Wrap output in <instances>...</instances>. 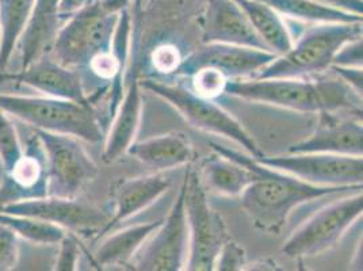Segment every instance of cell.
Instances as JSON below:
<instances>
[{
  "instance_id": "8d00e7d4",
  "label": "cell",
  "mask_w": 363,
  "mask_h": 271,
  "mask_svg": "<svg viewBox=\"0 0 363 271\" xmlns=\"http://www.w3.org/2000/svg\"><path fill=\"white\" fill-rule=\"evenodd\" d=\"M325 7L363 16V0H313Z\"/></svg>"
},
{
  "instance_id": "ffe728a7",
  "label": "cell",
  "mask_w": 363,
  "mask_h": 271,
  "mask_svg": "<svg viewBox=\"0 0 363 271\" xmlns=\"http://www.w3.org/2000/svg\"><path fill=\"white\" fill-rule=\"evenodd\" d=\"M60 0H35L29 23L21 37V70L44 57L62 25Z\"/></svg>"
},
{
  "instance_id": "ba28073f",
  "label": "cell",
  "mask_w": 363,
  "mask_h": 271,
  "mask_svg": "<svg viewBox=\"0 0 363 271\" xmlns=\"http://www.w3.org/2000/svg\"><path fill=\"white\" fill-rule=\"evenodd\" d=\"M362 192L339 197L311 216L282 245L290 259L323 254L333 248L359 217H362Z\"/></svg>"
},
{
  "instance_id": "e0dca14e",
  "label": "cell",
  "mask_w": 363,
  "mask_h": 271,
  "mask_svg": "<svg viewBox=\"0 0 363 271\" xmlns=\"http://www.w3.org/2000/svg\"><path fill=\"white\" fill-rule=\"evenodd\" d=\"M323 114V122L309 138L289 148V153H333L362 156L363 128L359 120H337L333 113Z\"/></svg>"
},
{
  "instance_id": "5bb4252c",
  "label": "cell",
  "mask_w": 363,
  "mask_h": 271,
  "mask_svg": "<svg viewBox=\"0 0 363 271\" xmlns=\"http://www.w3.org/2000/svg\"><path fill=\"white\" fill-rule=\"evenodd\" d=\"M202 44H228L267 50L235 0H208L198 16Z\"/></svg>"
},
{
  "instance_id": "ac0fdd59",
  "label": "cell",
  "mask_w": 363,
  "mask_h": 271,
  "mask_svg": "<svg viewBox=\"0 0 363 271\" xmlns=\"http://www.w3.org/2000/svg\"><path fill=\"white\" fill-rule=\"evenodd\" d=\"M169 186L171 178L163 172H155L151 175H143L122 182L116 192L113 214H110L108 223L99 236L104 238L123 221L145 211L166 193Z\"/></svg>"
},
{
  "instance_id": "7a4b0ae2",
  "label": "cell",
  "mask_w": 363,
  "mask_h": 271,
  "mask_svg": "<svg viewBox=\"0 0 363 271\" xmlns=\"http://www.w3.org/2000/svg\"><path fill=\"white\" fill-rule=\"evenodd\" d=\"M225 94L266 105L301 113H335L348 109L362 111V96L339 77L306 80L305 77H277L229 80Z\"/></svg>"
},
{
  "instance_id": "7402d4cb",
  "label": "cell",
  "mask_w": 363,
  "mask_h": 271,
  "mask_svg": "<svg viewBox=\"0 0 363 271\" xmlns=\"http://www.w3.org/2000/svg\"><path fill=\"white\" fill-rule=\"evenodd\" d=\"M162 220L123 228L116 233H107L92 255V263L98 269L129 266L141 245L160 226Z\"/></svg>"
},
{
  "instance_id": "4fadbf2b",
  "label": "cell",
  "mask_w": 363,
  "mask_h": 271,
  "mask_svg": "<svg viewBox=\"0 0 363 271\" xmlns=\"http://www.w3.org/2000/svg\"><path fill=\"white\" fill-rule=\"evenodd\" d=\"M277 57L275 53L247 46L228 44H203L196 52L183 57L177 75H193L201 68H214L227 76L229 80L257 76L267 64Z\"/></svg>"
},
{
  "instance_id": "9c48e42d",
  "label": "cell",
  "mask_w": 363,
  "mask_h": 271,
  "mask_svg": "<svg viewBox=\"0 0 363 271\" xmlns=\"http://www.w3.org/2000/svg\"><path fill=\"white\" fill-rule=\"evenodd\" d=\"M45 152L48 196L76 198L98 175V166L72 136L34 132Z\"/></svg>"
},
{
  "instance_id": "8992f818",
  "label": "cell",
  "mask_w": 363,
  "mask_h": 271,
  "mask_svg": "<svg viewBox=\"0 0 363 271\" xmlns=\"http://www.w3.org/2000/svg\"><path fill=\"white\" fill-rule=\"evenodd\" d=\"M140 83L144 89L151 91L177 109L182 117L196 129L229 138L252 157L264 156L242 123L212 99L199 96L191 89H186L179 84H168L153 79H145Z\"/></svg>"
},
{
  "instance_id": "f546056e",
  "label": "cell",
  "mask_w": 363,
  "mask_h": 271,
  "mask_svg": "<svg viewBox=\"0 0 363 271\" xmlns=\"http://www.w3.org/2000/svg\"><path fill=\"white\" fill-rule=\"evenodd\" d=\"M189 77L191 79V90L199 96L216 101L225 95L229 79L218 70L209 67L201 68Z\"/></svg>"
},
{
  "instance_id": "d590c367",
  "label": "cell",
  "mask_w": 363,
  "mask_h": 271,
  "mask_svg": "<svg viewBox=\"0 0 363 271\" xmlns=\"http://www.w3.org/2000/svg\"><path fill=\"white\" fill-rule=\"evenodd\" d=\"M333 74L337 76L343 83H346L351 90L355 91L362 96L363 71L362 67H342V65H331Z\"/></svg>"
},
{
  "instance_id": "e575fe53",
  "label": "cell",
  "mask_w": 363,
  "mask_h": 271,
  "mask_svg": "<svg viewBox=\"0 0 363 271\" xmlns=\"http://www.w3.org/2000/svg\"><path fill=\"white\" fill-rule=\"evenodd\" d=\"M362 38L350 41L342 46L333 59V65L342 67H362L363 64Z\"/></svg>"
},
{
  "instance_id": "277c9868",
  "label": "cell",
  "mask_w": 363,
  "mask_h": 271,
  "mask_svg": "<svg viewBox=\"0 0 363 271\" xmlns=\"http://www.w3.org/2000/svg\"><path fill=\"white\" fill-rule=\"evenodd\" d=\"M361 22L313 23L293 43L286 53L277 56L255 79L308 77L331 68L339 49L350 41L362 38Z\"/></svg>"
},
{
  "instance_id": "d6a6232c",
  "label": "cell",
  "mask_w": 363,
  "mask_h": 271,
  "mask_svg": "<svg viewBox=\"0 0 363 271\" xmlns=\"http://www.w3.org/2000/svg\"><path fill=\"white\" fill-rule=\"evenodd\" d=\"M18 239L14 231L0 224V271L16 269L19 259Z\"/></svg>"
},
{
  "instance_id": "9a60e30c",
  "label": "cell",
  "mask_w": 363,
  "mask_h": 271,
  "mask_svg": "<svg viewBox=\"0 0 363 271\" xmlns=\"http://www.w3.org/2000/svg\"><path fill=\"white\" fill-rule=\"evenodd\" d=\"M0 82L28 86L50 98L90 105L82 74L77 70L65 67L57 61L45 60L44 57L33 61L16 74L0 72Z\"/></svg>"
},
{
  "instance_id": "83f0119b",
  "label": "cell",
  "mask_w": 363,
  "mask_h": 271,
  "mask_svg": "<svg viewBox=\"0 0 363 271\" xmlns=\"http://www.w3.org/2000/svg\"><path fill=\"white\" fill-rule=\"evenodd\" d=\"M208 0H150L140 13H132L136 22L177 23L193 14H201Z\"/></svg>"
},
{
  "instance_id": "4dcf8cb0",
  "label": "cell",
  "mask_w": 363,
  "mask_h": 271,
  "mask_svg": "<svg viewBox=\"0 0 363 271\" xmlns=\"http://www.w3.org/2000/svg\"><path fill=\"white\" fill-rule=\"evenodd\" d=\"M152 67L160 75H177L181 67L183 56L181 49L172 43H163L153 48L151 52Z\"/></svg>"
},
{
  "instance_id": "836d02e7",
  "label": "cell",
  "mask_w": 363,
  "mask_h": 271,
  "mask_svg": "<svg viewBox=\"0 0 363 271\" xmlns=\"http://www.w3.org/2000/svg\"><path fill=\"white\" fill-rule=\"evenodd\" d=\"M244 266H245L244 250L235 241H225L216 259L214 270L238 271L242 270Z\"/></svg>"
},
{
  "instance_id": "484cf974",
  "label": "cell",
  "mask_w": 363,
  "mask_h": 271,
  "mask_svg": "<svg viewBox=\"0 0 363 271\" xmlns=\"http://www.w3.org/2000/svg\"><path fill=\"white\" fill-rule=\"evenodd\" d=\"M270 6L282 18H289L305 23H331V22H361L362 16H355L325 7L313 0H259Z\"/></svg>"
},
{
  "instance_id": "603a6c76",
  "label": "cell",
  "mask_w": 363,
  "mask_h": 271,
  "mask_svg": "<svg viewBox=\"0 0 363 271\" xmlns=\"http://www.w3.org/2000/svg\"><path fill=\"white\" fill-rule=\"evenodd\" d=\"M235 1L240 6L254 31H257V35L270 52L275 53L277 56L288 52L294 40L282 16L274 11L270 6L259 0Z\"/></svg>"
},
{
  "instance_id": "f35d334b",
  "label": "cell",
  "mask_w": 363,
  "mask_h": 271,
  "mask_svg": "<svg viewBox=\"0 0 363 271\" xmlns=\"http://www.w3.org/2000/svg\"><path fill=\"white\" fill-rule=\"evenodd\" d=\"M150 0H132V4H130V11L132 13H140L148 3Z\"/></svg>"
},
{
  "instance_id": "6da1fadb",
  "label": "cell",
  "mask_w": 363,
  "mask_h": 271,
  "mask_svg": "<svg viewBox=\"0 0 363 271\" xmlns=\"http://www.w3.org/2000/svg\"><path fill=\"white\" fill-rule=\"evenodd\" d=\"M211 147L214 153L242 165L251 172L252 181L240 196L242 208L254 226L266 233L278 235L286 226L291 211L305 202L362 192V184L316 186L266 166L248 153L235 151L218 143H211Z\"/></svg>"
},
{
  "instance_id": "44dd1931",
  "label": "cell",
  "mask_w": 363,
  "mask_h": 271,
  "mask_svg": "<svg viewBox=\"0 0 363 271\" xmlns=\"http://www.w3.org/2000/svg\"><path fill=\"white\" fill-rule=\"evenodd\" d=\"M126 153L155 168L156 172H164L189 165L193 159V147L184 136L168 133L133 141Z\"/></svg>"
},
{
  "instance_id": "1f68e13d",
  "label": "cell",
  "mask_w": 363,
  "mask_h": 271,
  "mask_svg": "<svg viewBox=\"0 0 363 271\" xmlns=\"http://www.w3.org/2000/svg\"><path fill=\"white\" fill-rule=\"evenodd\" d=\"M79 256H80V243L77 240L75 233L67 232V235L59 243V254L55 263V270H77Z\"/></svg>"
},
{
  "instance_id": "30bf717a",
  "label": "cell",
  "mask_w": 363,
  "mask_h": 271,
  "mask_svg": "<svg viewBox=\"0 0 363 271\" xmlns=\"http://www.w3.org/2000/svg\"><path fill=\"white\" fill-rule=\"evenodd\" d=\"M190 235L184 211V184L164 220L141 245L130 260L132 270H184L189 256Z\"/></svg>"
},
{
  "instance_id": "4316f807",
  "label": "cell",
  "mask_w": 363,
  "mask_h": 271,
  "mask_svg": "<svg viewBox=\"0 0 363 271\" xmlns=\"http://www.w3.org/2000/svg\"><path fill=\"white\" fill-rule=\"evenodd\" d=\"M0 224L10 228L21 239L38 245L59 244L67 235V229L29 216H19L0 211Z\"/></svg>"
},
{
  "instance_id": "5b68a950",
  "label": "cell",
  "mask_w": 363,
  "mask_h": 271,
  "mask_svg": "<svg viewBox=\"0 0 363 271\" xmlns=\"http://www.w3.org/2000/svg\"><path fill=\"white\" fill-rule=\"evenodd\" d=\"M0 109L35 131L72 136L87 143L104 140L101 121L90 105L50 96L0 94Z\"/></svg>"
},
{
  "instance_id": "3957f363",
  "label": "cell",
  "mask_w": 363,
  "mask_h": 271,
  "mask_svg": "<svg viewBox=\"0 0 363 271\" xmlns=\"http://www.w3.org/2000/svg\"><path fill=\"white\" fill-rule=\"evenodd\" d=\"M130 4L132 0H98L68 16L52 44L56 61L84 70L95 56L111 48L120 16Z\"/></svg>"
},
{
  "instance_id": "52a82bcc",
  "label": "cell",
  "mask_w": 363,
  "mask_h": 271,
  "mask_svg": "<svg viewBox=\"0 0 363 271\" xmlns=\"http://www.w3.org/2000/svg\"><path fill=\"white\" fill-rule=\"evenodd\" d=\"M182 183L184 184V211L190 235L184 270H214L216 259L228 240L225 224L211 206L205 184L197 171L189 170Z\"/></svg>"
},
{
  "instance_id": "8fae6325",
  "label": "cell",
  "mask_w": 363,
  "mask_h": 271,
  "mask_svg": "<svg viewBox=\"0 0 363 271\" xmlns=\"http://www.w3.org/2000/svg\"><path fill=\"white\" fill-rule=\"evenodd\" d=\"M257 162L316 186H357L363 182L362 156L333 153H289L262 156Z\"/></svg>"
},
{
  "instance_id": "d4e9b609",
  "label": "cell",
  "mask_w": 363,
  "mask_h": 271,
  "mask_svg": "<svg viewBox=\"0 0 363 271\" xmlns=\"http://www.w3.org/2000/svg\"><path fill=\"white\" fill-rule=\"evenodd\" d=\"M199 177L212 192L228 197L242 196L252 181V175L245 167L218 153L205 160Z\"/></svg>"
},
{
  "instance_id": "2e32d148",
  "label": "cell",
  "mask_w": 363,
  "mask_h": 271,
  "mask_svg": "<svg viewBox=\"0 0 363 271\" xmlns=\"http://www.w3.org/2000/svg\"><path fill=\"white\" fill-rule=\"evenodd\" d=\"M48 196L45 152L34 133L28 141L22 157L0 183V206L30 198Z\"/></svg>"
},
{
  "instance_id": "cb8c5ba5",
  "label": "cell",
  "mask_w": 363,
  "mask_h": 271,
  "mask_svg": "<svg viewBox=\"0 0 363 271\" xmlns=\"http://www.w3.org/2000/svg\"><path fill=\"white\" fill-rule=\"evenodd\" d=\"M35 0H0V72L7 70L26 29Z\"/></svg>"
},
{
  "instance_id": "f1b7e54d",
  "label": "cell",
  "mask_w": 363,
  "mask_h": 271,
  "mask_svg": "<svg viewBox=\"0 0 363 271\" xmlns=\"http://www.w3.org/2000/svg\"><path fill=\"white\" fill-rule=\"evenodd\" d=\"M23 148L16 126L9 114L0 109V166L3 174L9 172L22 157Z\"/></svg>"
},
{
  "instance_id": "d6986e66",
  "label": "cell",
  "mask_w": 363,
  "mask_h": 271,
  "mask_svg": "<svg viewBox=\"0 0 363 271\" xmlns=\"http://www.w3.org/2000/svg\"><path fill=\"white\" fill-rule=\"evenodd\" d=\"M143 110L141 83L138 80V72L135 67L129 83L125 87L121 102L117 107L111 121L110 132L106 136L104 160L113 163L125 155L135 141L138 131L140 118Z\"/></svg>"
},
{
  "instance_id": "74e56055",
  "label": "cell",
  "mask_w": 363,
  "mask_h": 271,
  "mask_svg": "<svg viewBox=\"0 0 363 271\" xmlns=\"http://www.w3.org/2000/svg\"><path fill=\"white\" fill-rule=\"evenodd\" d=\"M98 1V0H60L59 4V16L62 21H65L68 16H72L77 10L83 9L84 6Z\"/></svg>"
},
{
  "instance_id": "7c38bea8",
  "label": "cell",
  "mask_w": 363,
  "mask_h": 271,
  "mask_svg": "<svg viewBox=\"0 0 363 271\" xmlns=\"http://www.w3.org/2000/svg\"><path fill=\"white\" fill-rule=\"evenodd\" d=\"M0 211L40 219L72 233L98 232L101 235L110 219L106 211L76 198L55 196L16 201L0 206Z\"/></svg>"
}]
</instances>
